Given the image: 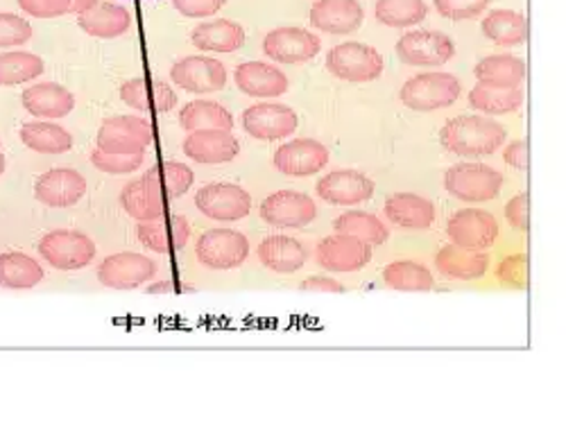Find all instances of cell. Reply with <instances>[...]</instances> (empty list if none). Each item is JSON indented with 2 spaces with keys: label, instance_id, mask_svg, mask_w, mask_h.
Masks as SVG:
<instances>
[{
  "label": "cell",
  "instance_id": "obj_41",
  "mask_svg": "<svg viewBox=\"0 0 566 423\" xmlns=\"http://www.w3.org/2000/svg\"><path fill=\"white\" fill-rule=\"evenodd\" d=\"M376 19L387 28H410L426 19L424 0H376Z\"/></svg>",
  "mask_w": 566,
  "mask_h": 423
},
{
  "label": "cell",
  "instance_id": "obj_27",
  "mask_svg": "<svg viewBox=\"0 0 566 423\" xmlns=\"http://www.w3.org/2000/svg\"><path fill=\"white\" fill-rule=\"evenodd\" d=\"M258 261L277 274H292L307 265L309 251L290 236H270L258 245Z\"/></svg>",
  "mask_w": 566,
  "mask_h": 423
},
{
  "label": "cell",
  "instance_id": "obj_30",
  "mask_svg": "<svg viewBox=\"0 0 566 423\" xmlns=\"http://www.w3.org/2000/svg\"><path fill=\"white\" fill-rule=\"evenodd\" d=\"M120 206L129 218L139 223H150L165 216V202L159 197V193L150 186L146 177L129 182L120 193Z\"/></svg>",
  "mask_w": 566,
  "mask_h": 423
},
{
  "label": "cell",
  "instance_id": "obj_7",
  "mask_svg": "<svg viewBox=\"0 0 566 423\" xmlns=\"http://www.w3.org/2000/svg\"><path fill=\"white\" fill-rule=\"evenodd\" d=\"M197 261L209 270H234L249 257V240L234 229H211L195 245Z\"/></svg>",
  "mask_w": 566,
  "mask_h": 423
},
{
  "label": "cell",
  "instance_id": "obj_25",
  "mask_svg": "<svg viewBox=\"0 0 566 423\" xmlns=\"http://www.w3.org/2000/svg\"><path fill=\"white\" fill-rule=\"evenodd\" d=\"M23 107L36 118H64L75 109V96L55 82H41L23 91Z\"/></svg>",
  "mask_w": 566,
  "mask_h": 423
},
{
  "label": "cell",
  "instance_id": "obj_11",
  "mask_svg": "<svg viewBox=\"0 0 566 423\" xmlns=\"http://www.w3.org/2000/svg\"><path fill=\"white\" fill-rule=\"evenodd\" d=\"M447 236L456 247L469 251H483L496 242L499 223L492 214H488V210L462 208L451 216L447 225Z\"/></svg>",
  "mask_w": 566,
  "mask_h": 423
},
{
  "label": "cell",
  "instance_id": "obj_12",
  "mask_svg": "<svg viewBox=\"0 0 566 423\" xmlns=\"http://www.w3.org/2000/svg\"><path fill=\"white\" fill-rule=\"evenodd\" d=\"M157 274V263L143 253L120 251L98 268V281L109 290H135Z\"/></svg>",
  "mask_w": 566,
  "mask_h": 423
},
{
  "label": "cell",
  "instance_id": "obj_53",
  "mask_svg": "<svg viewBox=\"0 0 566 423\" xmlns=\"http://www.w3.org/2000/svg\"><path fill=\"white\" fill-rule=\"evenodd\" d=\"M6 173V156H3V150H0V175Z\"/></svg>",
  "mask_w": 566,
  "mask_h": 423
},
{
  "label": "cell",
  "instance_id": "obj_50",
  "mask_svg": "<svg viewBox=\"0 0 566 423\" xmlns=\"http://www.w3.org/2000/svg\"><path fill=\"white\" fill-rule=\"evenodd\" d=\"M503 159L512 167H519V171H526V167H528V143L526 141L510 143L505 148V152H503Z\"/></svg>",
  "mask_w": 566,
  "mask_h": 423
},
{
  "label": "cell",
  "instance_id": "obj_29",
  "mask_svg": "<svg viewBox=\"0 0 566 423\" xmlns=\"http://www.w3.org/2000/svg\"><path fill=\"white\" fill-rule=\"evenodd\" d=\"M435 268H438V272H442L447 279L476 281L485 276L490 268V257L488 253H478L456 245H447L435 253Z\"/></svg>",
  "mask_w": 566,
  "mask_h": 423
},
{
  "label": "cell",
  "instance_id": "obj_5",
  "mask_svg": "<svg viewBox=\"0 0 566 423\" xmlns=\"http://www.w3.org/2000/svg\"><path fill=\"white\" fill-rule=\"evenodd\" d=\"M152 141V124L139 116L107 118L98 132V150L109 154H146Z\"/></svg>",
  "mask_w": 566,
  "mask_h": 423
},
{
  "label": "cell",
  "instance_id": "obj_19",
  "mask_svg": "<svg viewBox=\"0 0 566 423\" xmlns=\"http://www.w3.org/2000/svg\"><path fill=\"white\" fill-rule=\"evenodd\" d=\"M86 193V180L71 167H55L34 184V197L53 208L75 206Z\"/></svg>",
  "mask_w": 566,
  "mask_h": 423
},
{
  "label": "cell",
  "instance_id": "obj_8",
  "mask_svg": "<svg viewBox=\"0 0 566 423\" xmlns=\"http://www.w3.org/2000/svg\"><path fill=\"white\" fill-rule=\"evenodd\" d=\"M456 55L451 36L435 30H413L397 41V57L408 66H445Z\"/></svg>",
  "mask_w": 566,
  "mask_h": 423
},
{
  "label": "cell",
  "instance_id": "obj_4",
  "mask_svg": "<svg viewBox=\"0 0 566 423\" xmlns=\"http://www.w3.org/2000/svg\"><path fill=\"white\" fill-rule=\"evenodd\" d=\"M327 68L344 82H374L383 75V57L376 48L359 41H346L329 51Z\"/></svg>",
  "mask_w": 566,
  "mask_h": 423
},
{
  "label": "cell",
  "instance_id": "obj_47",
  "mask_svg": "<svg viewBox=\"0 0 566 423\" xmlns=\"http://www.w3.org/2000/svg\"><path fill=\"white\" fill-rule=\"evenodd\" d=\"M227 0H172V6L189 19H206L221 12L225 8Z\"/></svg>",
  "mask_w": 566,
  "mask_h": 423
},
{
  "label": "cell",
  "instance_id": "obj_9",
  "mask_svg": "<svg viewBox=\"0 0 566 423\" xmlns=\"http://www.w3.org/2000/svg\"><path fill=\"white\" fill-rule=\"evenodd\" d=\"M318 216V206L307 193L279 191L260 204V218L266 225L279 229H301L309 227Z\"/></svg>",
  "mask_w": 566,
  "mask_h": 423
},
{
  "label": "cell",
  "instance_id": "obj_3",
  "mask_svg": "<svg viewBox=\"0 0 566 423\" xmlns=\"http://www.w3.org/2000/svg\"><path fill=\"white\" fill-rule=\"evenodd\" d=\"M501 186L503 175L483 163H458L445 173V188L460 202H490Z\"/></svg>",
  "mask_w": 566,
  "mask_h": 423
},
{
  "label": "cell",
  "instance_id": "obj_34",
  "mask_svg": "<svg viewBox=\"0 0 566 423\" xmlns=\"http://www.w3.org/2000/svg\"><path fill=\"white\" fill-rule=\"evenodd\" d=\"M521 105H524V91H521V87L503 89V87H492V84L478 82L469 94V107L488 116L512 113L521 109Z\"/></svg>",
  "mask_w": 566,
  "mask_h": 423
},
{
  "label": "cell",
  "instance_id": "obj_52",
  "mask_svg": "<svg viewBox=\"0 0 566 423\" xmlns=\"http://www.w3.org/2000/svg\"><path fill=\"white\" fill-rule=\"evenodd\" d=\"M172 288H180V285L170 283V281H168V283H157V285H150L148 292H150V294H161V292H172ZM182 288H184V285H182Z\"/></svg>",
  "mask_w": 566,
  "mask_h": 423
},
{
  "label": "cell",
  "instance_id": "obj_33",
  "mask_svg": "<svg viewBox=\"0 0 566 423\" xmlns=\"http://www.w3.org/2000/svg\"><path fill=\"white\" fill-rule=\"evenodd\" d=\"M483 34L496 46H519L528 39V21L514 10H492L483 19Z\"/></svg>",
  "mask_w": 566,
  "mask_h": 423
},
{
  "label": "cell",
  "instance_id": "obj_45",
  "mask_svg": "<svg viewBox=\"0 0 566 423\" xmlns=\"http://www.w3.org/2000/svg\"><path fill=\"white\" fill-rule=\"evenodd\" d=\"M32 39V25L10 12L0 14V48H14L23 46Z\"/></svg>",
  "mask_w": 566,
  "mask_h": 423
},
{
  "label": "cell",
  "instance_id": "obj_35",
  "mask_svg": "<svg viewBox=\"0 0 566 423\" xmlns=\"http://www.w3.org/2000/svg\"><path fill=\"white\" fill-rule=\"evenodd\" d=\"M146 180L159 193V197L165 202V199L184 195L193 186L195 175L186 163L165 161V163L152 165L150 171L146 173Z\"/></svg>",
  "mask_w": 566,
  "mask_h": 423
},
{
  "label": "cell",
  "instance_id": "obj_36",
  "mask_svg": "<svg viewBox=\"0 0 566 423\" xmlns=\"http://www.w3.org/2000/svg\"><path fill=\"white\" fill-rule=\"evenodd\" d=\"M21 141L39 154H64L73 148V137L55 122H28L21 130Z\"/></svg>",
  "mask_w": 566,
  "mask_h": 423
},
{
  "label": "cell",
  "instance_id": "obj_37",
  "mask_svg": "<svg viewBox=\"0 0 566 423\" xmlns=\"http://www.w3.org/2000/svg\"><path fill=\"white\" fill-rule=\"evenodd\" d=\"M180 124H182V130H186V132H197V130H227V132H232L234 118L223 105L211 102V100H195V102H189L182 109Z\"/></svg>",
  "mask_w": 566,
  "mask_h": 423
},
{
  "label": "cell",
  "instance_id": "obj_39",
  "mask_svg": "<svg viewBox=\"0 0 566 423\" xmlns=\"http://www.w3.org/2000/svg\"><path fill=\"white\" fill-rule=\"evenodd\" d=\"M333 227H335L338 234L359 238V240L367 242L370 247L383 245L387 240V236H389L387 227L376 216L363 214V210H350V214L335 218Z\"/></svg>",
  "mask_w": 566,
  "mask_h": 423
},
{
  "label": "cell",
  "instance_id": "obj_15",
  "mask_svg": "<svg viewBox=\"0 0 566 423\" xmlns=\"http://www.w3.org/2000/svg\"><path fill=\"white\" fill-rule=\"evenodd\" d=\"M316 259L327 272H356L372 261V247L352 236H329L318 242Z\"/></svg>",
  "mask_w": 566,
  "mask_h": 423
},
{
  "label": "cell",
  "instance_id": "obj_38",
  "mask_svg": "<svg viewBox=\"0 0 566 423\" xmlns=\"http://www.w3.org/2000/svg\"><path fill=\"white\" fill-rule=\"evenodd\" d=\"M43 281L41 265L28 253L10 251L0 253V288L8 290H30Z\"/></svg>",
  "mask_w": 566,
  "mask_h": 423
},
{
  "label": "cell",
  "instance_id": "obj_51",
  "mask_svg": "<svg viewBox=\"0 0 566 423\" xmlns=\"http://www.w3.org/2000/svg\"><path fill=\"white\" fill-rule=\"evenodd\" d=\"M299 288L307 290V292H335V294L344 292V285H342V283H338L335 279H327V276L307 279V281H301Z\"/></svg>",
  "mask_w": 566,
  "mask_h": 423
},
{
  "label": "cell",
  "instance_id": "obj_13",
  "mask_svg": "<svg viewBox=\"0 0 566 423\" xmlns=\"http://www.w3.org/2000/svg\"><path fill=\"white\" fill-rule=\"evenodd\" d=\"M172 82L189 94H215L227 84V68L213 57H184L170 68Z\"/></svg>",
  "mask_w": 566,
  "mask_h": 423
},
{
  "label": "cell",
  "instance_id": "obj_1",
  "mask_svg": "<svg viewBox=\"0 0 566 423\" xmlns=\"http://www.w3.org/2000/svg\"><path fill=\"white\" fill-rule=\"evenodd\" d=\"M505 127L488 116H458L449 118L440 132V143L447 152L476 159L490 156L505 145Z\"/></svg>",
  "mask_w": 566,
  "mask_h": 423
},
{
  "label": "cell",
  "instance_id": "obj_43",
  "mask_svg": "<svg viewBox=\"0 0 566 423\" xmlns=\"http://www.w3.org/2000/svg\"><path fill=\"white\" fill-rule=\"evenodd\" d=\"M92 163L107 175H129L143 165V154H109L96 150L92 154Z\"/></svg>",
  "mask_w": 566,
  "mask_h": 423
},
{
  "label": "cell",
  "instance_id": "obj_17",
  "mask_svg": "<svg viewBox=\"0 0 566 423\" xmlns=\"http://www.w3.org/2000/svg\"><path fill=\"white\" fill-rule=\"evenodd\" d=\"M329 163V150L320 141L297 139L281 145L275 154V167L288 177H309Z\"/></svg>",
  "mask_w": 566,
  "mask_h": 423
},
{
  "label": "cell",
  "instance_id": "obj_46",
  "mask_svg": "<svg viewBox=\"0 0 566 423\" xmlns=\"http://www.w3.org/2000/svg\"><path fill=\"white\" fill-rule=\"evenodd\" d=\"M19 8L34 19H55L71 14L73 0H17Z\"/></svg>",
  "mask_w": 566,
  "mask_h": 423
},
{
  "label": "cell",
  "instance_id": "obj_24",
  "mask_svg": "<svg viewBox=\"0 0 566 423\" xmlns=\"http://www.w3.org/2000/svg\"><path fill=\"white\" fill-rule=\"evenodd\" d=\"M139 242L157 253H170L186 247L191 238V225L184 216H163L150 223H139Z\"/></svg>",
  "mask_w": 566,
  "mask_h": 423
},
{
  "label": "cell",
  "instance_id": "obj_18",
  "mask_svg": "<svg viewBox=\"0 0 566 423\" xmlns=\"http://www.w3.org/2000/svg\"><path fill=\"white\" fill-rule=\"evenodd\" d=\"M120 100L143 113H168L178 107V94L170 89V84L148 77L127 79L120 87Z\"/></svg>",
  "mask_w": 566,
  "mask_h": 423
},
{
  "label": "cell",
  "instance_id": "obj_6",
  "mask_svg": "<svg viewBox=\"0 0 566 423\" xmlns=\"http://www.w3.org/2000/svg\"><path fill=\"white\" fill-rule=\"evenodd\" d=\"M39 253L57 270H82L96 259V245L82 231L60 229L41 238Z\"/></svg>",
  "mask_w": 566,
  "mask_h": 423
},
{
  "label": "cell",
  "instance_id": "obj_20",
  "mask_svg": "<svg viewBox=\"0 0 566 423\" xmlns=\"http://www.w3.org/2000/svg\"><path fill=\"white\" fill-rule=\"evenodd\" d=\"M318 195L333 206H354L374 195V182L359 171H333L318 182Z\"/></svg>",
  "mask_w": 566,
  "mask_h": 423
},
{
  "label": "cell",
  "instance_id": "obj_2",
  "mask_svg": "<svg viewBox=\"0 0 566 423\" xmlns=\"http://www.w3.org/2000/svg\"><path fill=\"white\" fill-rule=\"evenodd\" d=\"M460 82L451 73H424L402 87V102L413 111H438L460 98Z\"/></svg>",
  "mask_w": 566,
  "mask_h": 423
},
{
  "label": "cell",
  "instance_id": "obj_28",
  "mask_svg": "<svg viewBox=\"0 0 566 423\" xmlns=\"http://www.w3.org/2000/svg\"><path fill=\"white\" fill-rule=\"evenodd\" d=\"M191 44L202 53H236L245 44V30L227 19L206 21L193 28Z\"/></svg>",
  "mask_w": 566,
  "mask_h": 423
},
{
  "label": "cell",
  "instance_id": "obj_23",
  "mask_svg": "<svg viewBox=\"0 0 566 423\" xmlns=\"http://www.w3.org/2000/svg\"><path fill=\"white\" fill-rule=\"evenodd\" d=\"M363 19L359 0H318L311 8V25L327 34H352L363 25Z\"/></svg>",
  "mask_w": 566,
  "mask_h": 423
},
{
  "label": "cell",
  "instance_id": "obj_31",
  "mask_svg": "<svg viewBox=\"0 0 566 423\" xmlns=\"http://www.w3.org/2000/svg\"><path fill=\"white\" fill-rule=\"evenodd\" d=\"M473 75L492 87L516 89L526 79V62L514 55H490L476 64Z\"/></svg>",
  "mask_w": 566,
  "mask_h": 423
},
{
  "label": "cell",
  "instance_id": "obj_16",
  "mask_svg": "<svg viewBox=\"0 0 566 423\" xmlns=\"http://www.w3.org/2000/svg\"><path fill=\"white\" fill-rule=\"evenodd\" d=\"M243 127L252 139L279 141L297 130V113L288 105H254L243 113Z\"/></svg>",
  "mask_w": 566,
  "mask_h": 423
},
{
  "label": "cell",
  "instance_id": "obj_49",
  "mask_svg": "<svg viewBox=\"0 0 566 423\" xmlns=\"http://www.w3.org/2000/svg\"><path fill=\"white\" fill-rule=\"evenodd\" d=\"M501 283L510 288H524L528 283V263L524 257H510L499 268Z\"/></svg>",
  "mask_w": 566,
  "mask_h": 423
},
{
  "label": "cell",
  "instance_id": "obj_40",
  "mask_svg": "<svg viewBox=\"0 0 566 423\" xmlns=\"http://www.w3.org/2000/svg\"><path fill=\"white\" fill-rule=\"evenodd\" d=\"M387 288L399 292H428L432 288V274L415 261H397L383 270Z\"/></svg>",
  "mask_w": 566,
  "mask_h": 423
},
{
  "label": "cell",
  "instance_id": "obj_32",
  "mask_svg": "<svg viewBox=\"0 0 566 423\" xmlns=\"http://www.w3.org/2000/svg\"><path fill=\"white\" fill-rule=\"evenodd\" d=\"M77 23L86 34L98 39H116L129 30L132 17H129V12L122 6L98 3L94 10L79 14Z\"/></svg>",
  "mask_w": 566,
  "mask_h": 423
},
{
  "label": "cell",
  "instance_id": "obj_26",
  "mask_svg": "<svg viewBox=\"0 0 566 423\" xmlns=\"http://www.w3.org/2000/svg\"><path fill=\"white\" fill-rule=\"evenodd\" d=\"M385 218L402 229H428L435 223V204L415 193H397L385 202Z\"/></svg>",
  "mask_w": 566,
  "mask_h": 423
},
{
  "label": "cell",
  "instance_id": "obj_48",
  "mask_svg": "<svg viewBox=\"0 0 566 423\" xmlns=\"http://www.w3.org/2000/svg\"><path fill=\"white\" fill-rule=\"evenodd\" d=\"M505 218L510 227L516 231H526L531 229V197L528 195H516L514 199L508 202L505 206Z\"/></svg>",
  "mask_w": 566,
  "mask_h": 423
},
{
  "label": "cell",
  "instance_id": "obj_10",
  "mask_svg": "<svg viewBox=\"0 0 566 423\" xmlns=\"http://www.w3.org/2000/svg\"><path fill=\"white\" fill-rule=\"evenodd\" d=\"M202 216L217 223H238L249 216L252 197L236 184H209L195 195Z\"/></svg>",
  "mask_w": 566,
  "mask_h": 423
},
{
  "label": "cell",
  "instance_id": "obj_21",
  "mask_svg": "<svg viewBox=\"0 0 566 423\" xmlns=\"http://www.w3.org/2000/svg\"><path fill=\"white\" fill-rule=\"evenodd\" d=\"M241 143L227 130H197L184 141V154L202 165H221L236 159Z\"/></svg>",
  "mask_w": 566,
  "mask_h": 423
},
{
  "label": "cell",
  "instance_id": "obj_42",
  "mask_svg": "<svg viewBox=\"0 0 566 423\" xmlns=\"http://www.w3.org/2000/svg\"><path fill=\"white\" fill-rule=\"evenodd\" d=\"M43 59L32 53H6L0 55V87H14L43 73Z\"/></svg>",
  "mask_w": 566,
  "mask_h": 423
},
{
  "label": "cell",
  "instance_id": "obj_22",
  "mask_svg": "<svg viewBox=\"0 0 566 423\" xmlns=\"http://www.w3.org/2000/svg\"><path fill=\"white\" fill-rule=\"evenodd\" d=\"M236 87L252 98H277L288 91V77L273 64L245 62L236 68Z\"/></svg>",
  "mask_w": 566,
  "mask_h": 423
},
{
  "label": "cell",
  "instance_id": "obj_44",
  "mask_svg": "<svg viewBox=\"0 0 566 423\" xmlns=\"http://www.w3.org/2000/svg\"><path fill=\"white\" fill-rule=\"evenodd\" d=\"M490 8V0H435V10L451 21L478 19Z\"/></svg>",
  "mask_w": 566,
  "mask_h": 423
},
{
  "label": "cell",
  "instance_id": "obj_14",
  "mask_svg": "<svg viewBox=\"0 0 566 423\" xmlns=\"http://www.w3.org/2000/svg\"><path fill=\"white\" fill-rule=\"evenodd\" d=\"M322 51L320 36L303 28H277L264 39V53L279 64L311 62Z\"/></svg>",
  "mask_w": 566,
  "mask_h": 423
}]
</instances>
